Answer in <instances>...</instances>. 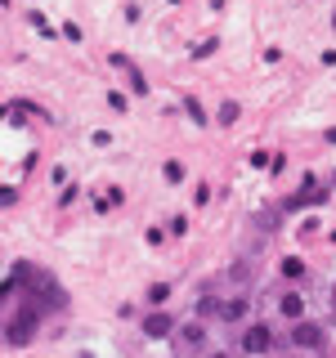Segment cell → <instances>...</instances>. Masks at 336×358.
Wrapping results in <instances>:
<instances>
[{
  "instance_id": "cell-10",
  "label": "cell",
  "mask_w": 336,
  "mask_h": 358,
  "mask_svg": "<svg viewBox=\"0 0 336 358\" xmlns=\"http://www.w3.org/2000/svg\"><path fill=\"white\" fill-rule=\"evenodd\" d=\"M251 278H256V260H238V265H229V282H233V287H247Z\"/></svg>"
},
{
  "instance_id": "cell-1",
  "label": "cell",
  "mask_w": 336,
  "mask_h": 358,
  "mask_svg": "<svg viewBox=\"0 0 336 358\" xmlns=\"http://www.w3.org/2000/svg\"><path fill=\"white\" fill-rule=\"evenodd\" d=\"M27 305L41 309V314H54V309L67 305V291L59 287V278H50V273H36L32 287H27Z\"/></svg>"
},
{
  "instance_id": "cell-12",
  "label": "cell",
  "mask_w": 336,
  "mask_h": 358,
  "mask_svg": "<svg viewBox=\"0 0 336 358\" xmlns=\"http://www.w3.org/2000/svg\"><path fill=\"white\" fill-rule=\"evenodd\" d=\"M278 273H283V278H292V282L305 278V260H301V256H287L283 265H278Z\"/></svg>"
},
{
  "instance_id": "cell-2",
  "label": "cell",
  "mask_w": 336,
  "mask_h": 358,
  "mask_svg": "<svg viewBox=\"0 0 336 358\" xmlns=\"http://www.w3.org/2000/svg\"><path fill=\"white\" fill-rule=\"evenodd\" d=\"M36 323H41V309H32V305H23L18 314H9L5 318V345H32V336H36Z\"/></svg>"
},
{
  "instance_id": "cell-18",
  "label": "cell",
  "mask_w": 336,
  "mask_h": 358,
  "mask_svg": "<svg viewBox=\"0 0 336 358\" xmlns=\"http://www.w3.org/2000/svg\"><path fill=\"white\" fill-rule=\"evenodd\" d=\"M215 50H220V41H202V45H193L188 54H193V59H206V54H215Z\"/></svg>"
},
{
  "instance_id": "cell-16",
  "label": "cell",
  "mask_w": 336,
  "mask_h": 358,
  "mask_svg": "<svg viewBox=\"0 0 336 358\" xmlns=\"http://www.w3.org/2000/svg\"><path fill=\"white\" fill-rule=\"evenodd\" d=\"M184 112L197 121V126H206V112H202V103H197V99H184Z\"/></svg>"
},
{
  "instance_id": "cell-17",
  "label": "cell",
  "mask_w": 336,
  "mask_h": 358,
  "mask_svg": "<svg viewBox=\"0 0 336 358\" xmlns=\"http://www.w3.org/2000/svg\"><path fill=\"white\" fill-rule=\"evenodd\" d=\"M108 108H112V112H130L126 94H121V90H112V94H108Z\"/></svg>"
},
{
  "instance_id": "cell-14",
  "label": "cell",
  "mask_w": 336,
  "mask_h": 358,
  "mask_svg": "<svg viewBox=\"0 0 336 358\" xmlns=\"http://www.w3.org/2000/svg\"><path fill=\"white\" fill-rule=\"evenodd\" d=\"M166 300H170V287H166V282H152V287H148V305H166Z\"/></svg>"
},
{
  "instance_id": "cell-20",
  "label": "cell",
  "mask_w": 336,
  "mask_h": 358,
  "mask_svg": "<svg viewBox=\"0 0 336 358\" xmlns=\"http://www.w3.org/2000/svg\"><path fill=\"white\" fill-rule=\"evenodd\" d=\"M323 139H328V144H336V126H332V130H328V135H323Z\"/></svg>"
},
{
  "instance_id": "cell-11",
  "label": "cell",
  "mask_w": 336,
  "mask_h": 358,
  "mask_svg": "<svg viewBox=\"0 0 336 358\" xmlns=\"http://www.w3.org/2000/svg\"><path fill=\"white\" fill-rule=\"evenodd\" d=\"M220 305H224V300H215V296H202L197 305H193V318H211V314L220 318Z\"/></svg>"
},
{
  "instance_id": "cell-4",
  "label": "cell",
  "mask_w": 336,
  "mask_h": 358,
  "mask_svg": "<svg viewBox=\"0 0 336 358\" xmlns=\"http://www.w3.org/2000/svg\"><path fill=\"white\" fill-rule=\"evenodd\" d=\"M323 341H328V332H323L319 323H310V318H301V323L292 327V345H296V350H323Z\"/></svg>"
},
{
  "instance_id": "cell-5",
  "label": "cell",
  "mask_w": 336,
  "mask_h": 358,
  "mask_svg": "<svg viewBox=\"0 0 336 358\" xmlns=\"http://www.w3.org/2000/svg\"><path fill=\"white\" fill-rule=\"evenodd\" d=\"M170 341H175V350L179 354H202L206 350V327H175V336H170Z\"/></svg>"
},
{
  "instance_id": "cell-21",
  "label": "cell",
  "mask_w": 336,
  "mask_h": 358,
  "mask_svg": "<svg viewBox=\"0 0 336 358\" xmlns=\"http://www.w3.org/2000/svg\"><path fill=\"white\" fill-rule=\"evenodd\" d=\"M211 9H224V0H211Z\"/></svg>"
},
{
  "instance_id": "cell-7",
  "label": "cell",
  "mask_w": 336,
  "mask_h": 358,
  "mask_svg": "<svg viewBox=\"0 0 336 358\" xmlns=\"http://www.w3.org/2000/svg\"><path fill=\"white\" fill-rule=\"evenodd\" d=\"M143 336H148V341H166V336H175V318H170L166 309H161V314H148V318H143Z\"/></svg>"
},
{
  "instance_id": "cell-3",
  "label": "cell",
  "mask_w": 336,
  "mask_h": 358,
  "mask_svg": "<svg viewBox=\"0 0 336 358\" xmlns=\"http://www.w3.org/2000/svg\"><path fill=\"white\" fill-rule=\"evenodd\" d=\"M274 350V332L269 323H247L242 327V354H269Z\"/></svg>"
},
{
  "instance_id": "cell-8",
  "label": "cell",
  "mask_w": 336,
  "mask_h": 358,
  "mask_svg": "<svg viewBox=\"0 0 336 358\" xmlns=\"http://www.w3.org/2000/svg\"><path fill=\"white\" fill-rule=\"evenodd\" d=\"M278 314H283L287 323H301L305 318V291H283V296H278Z\"/></svg>"
},
{
  "instance_id": "cell-15",
  "label": "cell",
  "mask_w": 336,
  "mask_h": 358,
  "mask_svg": "<svg viewBox=\"0 0 336 358\" xmlns=\"http://www.w3.org/2000/svg\"><path fill=\"white\" fill-rule=\"evenodd\" d=\"M126 77H130V90H134V94H148V81L139 77V68H134V63L126 68Z\"/></svg>"
},
{
  "instance_id": "cell-13",
  "label": "cell",
  "mask_w": 336,
  "mask_h": 358,
  "mask_svg": "<svg viewBox=\"0 0 336 358\" xmlns=\"http://www.w3.org/2000/svg\"><path fill=\"white\" fill-rule=\"evenodd\" d=\"M238 117H242V108H238L233 99H224V103H220V112H215V121H220V126H233Z\"/></svg>"
},
{
  "instance_id": "cell-23",
  "label": "cell",
  "mask_w": 336,
  "mask_h": 358,
  "mask_svg": "<svg viewBox=\"0 0 336 358\" xmlns=\"http://www.w3.org/2000/svg\"><path fill=\"white\" fill-rule=\"evenodd\" d=\"M211 358H229V354H211Z\"/></svg>"
},
{
  "instance_id": "cell-9",
  "label": "cell",
  "mask_w": 336,
  "mask_h": 358,
  "mask_svg": "<svg viewBox=\"0 0 336 358\" xmlns=\"http://www.w3.org/2000/svg\"><path fill=\"white\" fill-rule=\"evenodd\" d=\"M247 314H251V300L247 296H229L220 305V323H247Z\"/></svg>"
},
{
  "instance_id": "cell-22",
  "label": "cell",
  "mask_w": 336,
  "mask_h": 358,
  "mask_svg": "<svg viewBox=\"0 0 336 358\" xmlns=\"http://www.w3.org/2000/svg\"><path fill=\"white\" fill-rule=\"evenodd\" d=\"M332 309H336V287H332Z\"/></svg>"
},
{
  "instance_id": "cell-19",
  "label": "cell",
  "mask_w": 336,
  "mask_h": 358,
  "mask_svg": "<svg viewBox=\"0 0 336 358\" xmlns=\"http://www.w3.org/2000/svg\"><path fill=\"white\" fill-rule=\"evenodd\" d=\"M166 179H170V184H179V179H184V166H179V162H166Z\"/></svg>"
},
{
  "instance_id": "cell-6",
  "label": "cell",
  "mask_w": 336,
  "mask_h": 358,
  "mask_svg": "<svg viewBox=\"0 0 336 358\" xmlns=\"http://www.w3.org/2000/svg\"><path fill=\"white\" fill-rule=\"evenodd\" d=\"M36 278V269L32 265H27V260H18V265H9V273H5V291H0V296H14V291H23L27 287V282H32Z\"/></svg>"
}]
</instances>
